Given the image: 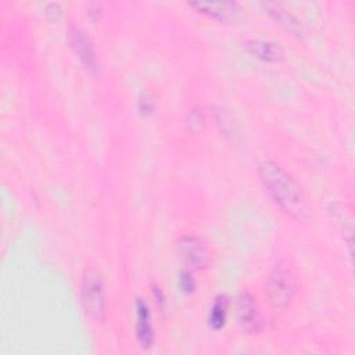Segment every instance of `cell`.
<instances>
[{
  "label": "cell",
  "mask_w": 355,
  "mask_h": 355,
  "mask_svg": "<svg viewBox=\"0 0 355 355\" xmlns=\"http://www.w3.org/2000/svg\"><path fill=\"white\" fill-rule=\"evenodd\" d=\"M295 290L297 282L293 270L283 263L275 265L265 284V294L268 302L273 308H286L291 304L295 295Z\"/></svg>",
  "instance_id": "3957f363"
},
{
  "label": "cell",
  "mask_w": 355,
  "mask_h": 355,
  "mask_svg": "<svg viewBox=\"0 0 355 355\" xmlns=\"http://www.w3.org/2000/svg\"><path fill=\"white\" fill-rule=\"evenodd\" d=\"M247 51L266 62H279L284 58L283 47L272 40L265 39H250L245 42Z\"/></svg>",
  "instance_id": "9c48e42d"
},
{
  "label": "cell",
  "mask_w": 355,
  "mask_h": 355,
  "mask_svg": "<svg viewBox=\"0 0 355 355\" xmlns=\"http://www.w3.org/2000/svg\"><path fill=\"white\" fill-rule=\"evenodd\" d=\"M236 319L240 329L247 334H258L262 330V316L255 298L243 290L236 298Z\"/></svg>",
  "instance_id": "5b68a950"
},
{
  "label": "cell",
  "mask_w": 355,
  "mask_h": 355,
  "mask_svg": "<svg viewBox=\"0 0 355 355\" xmlns=\"http://www.w3.org/2000/svg\"><path fill=\"white\" fill-rule=\"evenodd\" d=\"M258 178L273 202L294 219H305L309 208L297 180L273 159H263L258 165Z\"/></svg>",
  "instance_id": "6da1fadb"
},
{
  "label": "cell",
  "mask_w": 355,
  "mask_h": 355,
  "mask_svg": "<svg viewBox=\"0 0 355 355\" xmlns=\"http://www.w3.org/2000/svg\"><path fill=\"white\" fill-rule=\"evenodd\" d=\"M86 7H87V15H89L90 18L96 19V18L100 15L101 6H100L98 3H96V1H90V3H87V4H86Z\"/></svg>",
  "instance_id": "9a60e30c"
},
{
  "label": "cell",
  "mask_w": 355,
  "mask_h": 355,
  "mask_svg": "<svg viewBox=\"0 0 355 355\" xmlns=\"http://www.w3.org/2000/svg\"><path fill=\"white\" fill-rule=\"evenodd\" d=\"M139 111L141 115H150L154 111L155 107V100L153 93L150 92H143L139 97Z\"/></svg>",
  "instance_id": "4fadbf2b"
},
{
  "label": "cell",
  "mask_w": 355,
  "mask_h": 355,
  "mask_svg": "<svg viewBox=\"0 0 355 355\" xmlns=\"http://www.w3.org/2000/svg\"><path fill=\"white\" fill-rule=\"evenodd\" d=\"M136 308V337L143 348H150L154 341V331L151 326V316L147 302L137 297L135 302Z\"/></svg>",
  "instance_id": "52a82bcc"
},
{
  "label": "cell",
  "mask_w": 355,
  "mask_h": 355,
  "mask_svg": "<svg viewBox=\"0 0 355 355\" xmlns=\"http://www.w3.org/2000/svg\"><path fill=\"white\" fill-rule=\"evenodd\" d=\"M178 283H179L180 290H182L183 293H186V294L193 293L194 288H196V280H194V277H193V275H191V270H189V269H184V270H182V272L179 273Z\"/></svg>",
  "instance_id": "7c38bea8"
},
{
  "label": "cell",
  "mask_w": 355,
  "mask_h": 355,
  "mask_svg": "<svg viewBox=\"0 0 355 355\" xmlns=\"http://www.w3.org/2000/svg\"><path fill=\"white\" fill-rule=\"evenodd\" d=\"M178 254L189 270H200L208 266L211 255L207 245L197 236L184 234L178 240Z\"/></svg>",
  "instance_id": "277c9868"
},
{
  "label": "cell",
  "mask_w": 355,
  "mask_h": 355,
  "mask_svg": "<svg viewBox=\"0 0 355 355\" xmlns=\"http://www.w3.org/2000/svg\"><path fill=\"white\" fill-rule=\"evenodd\" d=\"M263 7L268 11V14H270L286 29L291 31L293 33H295L298 36H304L306 33L305 25L294 14H291L287 8H284L282 4H277V3H263Z\"/></svg>",
  "instance_id": "30bf717a"
},
{
  "label": "cell",
  "mask_w": 355,
  "mask_h": 355,
  "mask_svg": "<svg viewBox=\"0 0 355 355\" xmlns=\"http://www.w3.org/2000/svg\"><path fill=\"white\" fill-rule=\"evenodd\" d=\"M80 300L86 313L97 323H103L107 316L105 290L100 272L87 266L80 279Z\"/></svg>",
  "instance_id": "7a4b0ae2"
},
{
  "label": "cell",
  "mask_w": 355,
  "mask_h": 355,
  "mask_svg": "<svg viewBox=\"0 0 355 355\" xmlns=\"http://www.w3.org/2000/svg\"><path fill=\"white\" fill-rule=\"evenodd\" d=\"M227 306H229V300L225 294H220L214 300V302L209 308V313H208V323H209L211 329L220 330L225 326Z\"/></svg>",
  "instance_id": "8fae6325"
},
{
  "label": "cell",
  "mask_w": 355,
  "mask_h": 355,
  "mask_svg": "<svg viewBox=\"0 0 355 355\" xmlns=\"http://www.w3.org/2000/svg\"><path fill=\"white\" fill-rule=\"evenodd\" d=\"M153 294H154V297H155V300H157L159 308L162 309V308H164V302H165V297H164L161 288H159L158 286H153Z\"/></svg>",
  "instance_id": "2e32d148"
},
{
  "label": "cell",
  "mask_w": 355,
  "mask_h": 355,
  "mask_svg": "<svg viewBox=\"0 0 355 355\" xmlns=\"http://www.w3.org/2000/svg\"><path fill=\"white\" fill-rule=\"evenodd\" d=\"M191 7L198 10L202 14H207L212 18L222 19V21H232L236 19L240 7L236 1H190Z\"/></svg>",
  "instance_id": "ba28073f"
},
{
  "label": "cell",
  "mask_w": 355,
  "mask_h": 355,
  "mask_svg": "<svg viewBox=\"0 0 355 355\" xmlns=\"http://www.w3.org/2000/svg\"><path fill=\"white\" fill-rule=\"evenodd\" d=\"M61 7L58 3H47L44 6V17L50 21V22H54V21H58L60 17H61Z\"/></svg>",
  "instance_id": "5bb4252c"
},
{
  "label": "cell",
  "mask_w": 355,
  "mask_h": 355,
  "mask_svg": "<svg viewBox=\"0 0 355 355\" xmlns=\"http://www.w3.org/2000/svg\"><path fill=\"white\" fill-rule=\"evenodd\" d=\"M69 44L76 54V57L80 60V62L90 71H96L97 68V60L96 53L93 49V44L87 35L79 28L72 25L69 28Z\"/></svg>",
  "instance_id": "8992f818"
}]
</instances>
